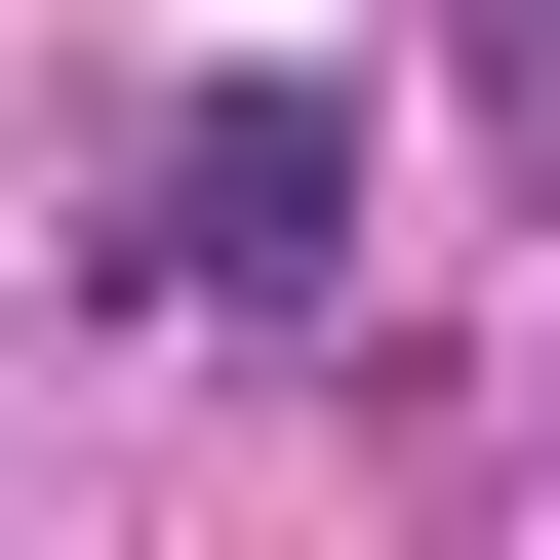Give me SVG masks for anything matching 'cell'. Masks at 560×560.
<instances>
[{
	"label": "cell",
	"instance_id": "obj_1",
	"mask_svg": "<svg viewBox=\"0 0 560 560\" xmlns=\"http://www.w3.org/2000/svg\"><path fill=\"white\" fill-rule=\"evenodd\" d=\"M361 280V81H200L161 120V320H320Z\"/></svg>",
	"mask_w": 560,
	"mask_h": 560
}]
</instances>
